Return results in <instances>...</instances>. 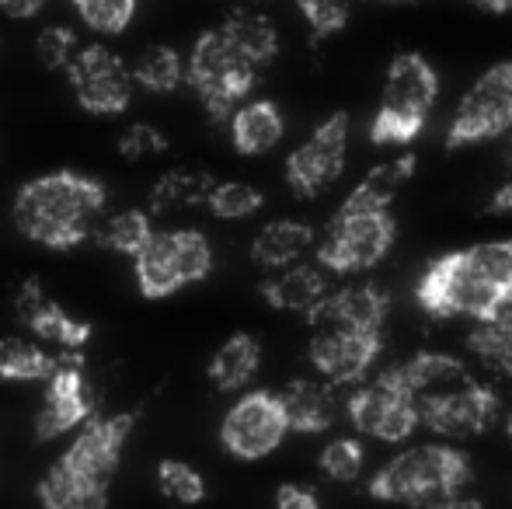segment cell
Wrapping results in <instances>:
<instances>
[{
	"label": "cell",
	"instance_id": "6da1fadb",
	"mask_svg": "<svg viewBox=\"0 0 512 509\" xmlns=\"http://www.w3.org/2000/svg\"><path fill=\"white\" fill-rule=\"evenodd\" d=\"M105 185L81 171H49L25 182L14 196L11 220L28 241L53 252H70L98 231Z\"/></svg>",
	"mask_w": 512,
	"mask_h": 509
},
{
	"label": "cell",
	"instance_id": "7a4b0ae2",
	"mask_svg": "<svg viewBox=\"0 0 512 509\" xmlns=\"http://www.w3.org/2000/svg\"><path fill=\"white\" fill-rule=\"evenodd\" d=\"M133 426V412L108 415V419L91 415L67 454L42 475L35 489L39 503L49 509H102Z\"/></svg>",
	"mask_w": 512,
	"mask_h": 509
},
{
	"label": "cell",
	"instance_id": "3957f363",
	"mask_svg": "<svg viewBox=\"0 0 512 509\" xmlns=\"http://www.w3.org/2000/svg\"><path fill=\"white\" fill-rule=\"evenodd\" d=\"M471 478V457L464 450L411 447L373 475L370 496L408 506H474L457 496Z\"/></svg>",
	"mask_w": 512,
	"mask_h": 509
},
{
	"label": "cell",
	"instance_id": "277c9868",
	"mask_svg": "<svg viewBox=\"0 0 512 509\" xmlns=\"http://www.w3.org/2000/svg\"><path fill=\"white\" fill-rule=\"evenodd\" d=\"M439 98V74L422 53H398L387 67L380 109L370 123L373 147H408L418 140Z\"/></svg>",
	"mask_w": 512,
	"mask_h": 509
},
{
	"label": "cell",
	"instance_id": "5b68a950",
	"mask_svg": "<svg viewBox=\"0 0 512 509\" xmlns=\"http://www.w3.org/2000/svg\"><path fill=\"white\" fill-rule=\"evenodd\" d=\"M258 63H251L223 28L203 32L189 56V84L213 123H230L244 98L255 91Z\"/></svg>",
	"mask_w": 512,
	"mask_h": 509
},
{
	"label": "cell",
	"instance_id": "8992f818",
	"mask_svg": "<svg viewBox=\"0 0 512 509\" xmlns=\"http://www.w3.org/2000/svg\"><path fill=\"white\" fill-rule=\"evenodd\" d=\"M499 290L502 286H495L464 248V252L439 255L436 262H429V269L422 272V279L415 286V297L436 318H453L457 314V318L485 321Z\"/></svg>",
	"mask_w": 512,
	"mask_h": 509
},
{
	"label": "cell",
	"instance_id": "52a82bcc",
	"mask_svg": "<svg viewBox=\"0 0 512 509\" xmlns=\"http://www.w3.org/2000/svg\"><path fill=\"white\" fill-rule=\"evenodd\" d=\"M136 283L147 300H161L178 293L182 286L199 283L213 269V248L203 231H164L147 241L133 258Z\"/></svg>",
	"mask_w": 512,
	"mask_h": 509
},
{
	"label": "cell",
	"instance_id": "ba28073f",
	"mask_svg": "<svg viewBox=\"0 0 512 509\" xmlns=\"http://www.w3.org/2000/svg\"><path fill=\"white\" fill-rule=\"evenodd\" d=\"M391 210H338L317 245V262L331 272H363L384 262L394 245Z\"/></svg>",
	"mask_w": 512,
	"mask_h": 509
},
{
	"label": "cell",
	"instance_id": "9c48e42d",
	"mask_svg": "<svg viewBox=\"0 0 512 509\" xmlns=\"http://www.w3.org/2000/svg\"><path fill=\"white\" fill-rule=\"evenodd\" d=\"M512 126V60H502L488 67L478 81L471 84L453 112L446 147L460 150L481 140H495Z\"/></svg>",
	"mask_w": 512,
	"mask_h": 509
},
{
	"label": "cell",
	"instance_id": "30bf717a",
	"mask_svg": "<svg viewBox=\"0 0 512 509\" xmlns=\"http://www.w3.org/2000/svg\"><path fill=\"white\" fill-rule=\"evenodd\" d=\"M352 426L359 433L373 436L384 443H401L415 433V426L422 422L418 412V398L408 391V384L401 381L398 367L384 370L373 384L359 387L345 405Z\"/></svg>",
	"mask_w": 512,
	"mask_h": 509
},
{
	"label": "cell",
	"instance_id": "8fae6325",
	"mask_svg": "<svg viewBox=\"0 0 512 509\" xmlns=\"http://www.w3.org/2000/svg\"><path fill=\"white\" fill-rule=\"evenodd\" d=\"M290 433V415L283 398L272 391H251L234 401L220 426V443L237 461H262Z\"/></svg>",
	"mask_w": 512,
	"mask_h": 509
},
{
	"label": "cell",
	"instance_id": "7c38bea8",
	"mask_svg": "<svg viewBox=\"0 0 512 509\" xmlns=\"http://www.w3.org/2000/svg\"><path fill=\"white\" fill-rule=\"evenodd\" d=\"M46 384V398H42L39 419H35V440L39 443L84 426L98 408L95 387L84 377V349H63Z\"/></svg>",
	"mask_w": 512,
	"mask_h": 509
},
{
	"label": "cell",
	"instance_id": "4fadbf2b",
	"mask_svg": "<svg viewBox=\"0 0 512 509\" xmlns=\"http://www.w3.org/2000/svg\"><path fill=\"white\" fill-rule=\"evenodd\" d=\"M345 157H349V116L335 112L310 133L307 143H300L286 157V182L293 196L317 199L342 178Z\"/></svg>",
	"mask_w": 512,
	"mask_h": 509
},
{
	"label": "cell",
	"instance_id": "5bb4252c",
	"mask_svg": "<svg viewBox=\"0 0 512 509\" xmlns=\"http://www.w3.org/2000/svg\"><path fill=\"white\" fill-rule=\"evenodd\" d=\"M77 105L95 116H119L133 102V70L105 46H84L67 67Z\"/></svg>",
	"mask_w": 512,
	"mask_h": 509
},
{
	"label": "cell",
	"instance_id": "9a60e30c",
	"mask_svg": "<svg viewBox=\"0 0 512 509\" xmlns=\"http://www.w3.org/2000/svg\"><path fill=\"white\" fill-rule=\"evenodd\" d=\"M418 412H422V422L432 433L450 436V440H467V436L488 433L499 422L502 405L492 387L467 381L460 387H450V391L418 398Z\"/></svg>",
	"mask_w": 512,
	"mask_h": 509
},
{
	"label": "cell",
	"instance_id": "2e32d148",
	"mask_svg": "<svg viewBox=\"0 0 512 509\" xmlns=\"http://www.w3.org/2000/svg\"><path fill=\"white\" fill-rule=\"evenodd\" d=\"M384 349V332H363V328H321L310 339V363L331 384H356L370 374Z\"/></svg>",
	"mask_w": 512,
	"mask_h": 509
},
{
	"label": "cell",
	"instance_id": "e0dca14e",
	"mask_svg": "<svg viewBox=\"0 0 512 509\" xmlns=\"http://www.w3.org/2000/svg\"><path fill=\"white\" fill-rule=\"evenodd\" d=\"M14 318L28 328L32 335H39L42 342H56L60 349H84L91 342L95 328L88 321H77L74 314H67L46 290L39 279H25L14 293Z\"/></svg>",
	"mask_w": 512,
	"mask_h": 509
},
{
	"label": "cell",
	"instance_id": "ac0fdd59",
	"mask_svg": "<svg viewBox=\"0 0 512 509\" xmlns=\"http://www.w3.org/2000/svg\"><path fill=\"white\" fill-rule=\"evenodd\" d=\"M391 297L384 286L363 283V286H342L328 290L321 304L307 311V321L317 328H363V332H384Z\"/></svg>",
	"mask_w": 512,
	"mask_h": 509
},
{
	"label": "cell",
	"instance_id": "d6986e66",
	"mask_svg": "<svg viewBox=\"0 0 512 509\" xmlns=\"http://www.w3.org/2000/svg\"><path fill=\"white\" fill-rule=\"evenodd\" d=\"M262 297H265V304H272L276 311L307 314L310 307L328 297V279H324V272L314 269V265L293 262V265H283L272 279H265Z\"/></svg>",
	"mask_w": 512,
	"mask_h": 509
},
{
	"label": "cell",
	"instance_id": "ffe728a7",
	"mask_svg": "<svg viewBox=\"0 0 512 509\" xmlns=\"http://www.w3.org/2000/svg\"><path fill=\"white\" fill-rule=\"evenodd\" d=\"M286 133L283 112H279L276 102L269 98H258V102H248L230 116V140H234L237 154L244 157H258L269 154Z\"/></svg>",
	"mask_w": 512,
	"mask_h": 509
},
{
	"label": "cell",
	"instance_id": "44dd1931",
	"mask_svg": "<svg viewBox=\"0 0 512 509\" xmlns=\"http://www.w3.org/2000/svg\"><path fill=\"white\" fill-rule=\"evenodd\" d=\"M283 408L290 415V429L297 433H324L335 419V384L324 381H293L279 391Z\"/></svg>",
	"mask_w": 512,
	"mask_h": 509
},
{
	"label": "cell",
	"instance_id": "7402d4cb",
	"mask_svg": "<svg viewBox=\"0 0 512 509\" xmlns=\"http://www.w3.org/2000/svg\"><path fill=\"white\" fill-rule=\"evenodd\" d=\"M314 248V227L304 220H272L258 231L251 258L265 269H283V265L300 262Z\"/></svg>",
	"mask_w": 512,
	"mask_h": 509
},
{
	"label": "cell",
	"instance_id": "603a6c76",
	"mask_svg": "<svg viewBox=\"0 0 512 509\" xmlns=\"http://www.w3.org/2000/svg\"><path fill=\"white\" fill-rule=\"evenodd\" d=\"M415 175V154H398L391 161L377 164L356 189L345 199V210H391V203L398 199V192L405 189V182Z\"/></svg>",
	"mask_w": 512,
	"mask_h": 509
},
{
	"label": "cell",
	"instance_id": "cb8c5ba5",
	"mask_svg": "<svg viewBox=\"0 0 512 509\" xmlns=\"http://www.w3.org/2000/svg\"><path fill=\"white\" fill-rule=\"evenodd\" d=\"M258 367H262V346L251 335H230L216 356L209 360V381L216 384V391H241L255 381Z\"/></svg>",
	"mask_w": 512,
	"mask_h": 509
},
{
	"label": "cell",
	"instance_id": "d4e9b609",
	"mask_svg": "<svg viewBox=\"0 0 512 509\" xmlns=\"http://www.w3.org/2000/svg\"><path fill=\"white\" fill-rule=\"evenodd\" d=\"M401 381L408 384V391L415 398H425V394H439V391H450V387H460L467 384V367L460 360L446 353H418L411 356L408 363L398 367Z\"/></svg>",
	"mask_w": 512,
	"mask_h": 509
},
{
	"label": "cell",
	"instance_id": "484cf974",
	"mask_svg": "<svg viewBox=\"0 0 512 509\" xmlns=\"http://www.w3.org/2000/svg\"><path fill=\"white\" fill-rule=\"evenodd\" d=\"M223 32H227V39L234 42L251 63H258V67H265V63H272L279 56V32L265 14L237 7V11H230L227 21H223Z\"/></svg>",
	"mask_w": 512,
	"mask_h": 509
},
{
	"label": "cell",
	"instance_id": "4316f807",
	"mask_svg": "<svg viewBox=\"0 0 512 509\" xmlns=\"http://www.w3.org/2000/svg\"><path fill=\"white\" fill-rule=\"evenodd\" d=\"M213 178L203 171H168L161 182L150 189V210L168 213V210H185V206H203L213 192Z\"/></svg>",
	"mask_w": 512,
	"mask_h": 509
},
{
	"label": "cell",
	"instance_id": "83f0119b",
	"mask_svg": "<svg viewBox=\"0 0 512 509\" xmlns=\"http://www.w3.org/2000/svg\"><path fill=\"white\" fill-rule=\"evenodd\" d=\"M56 356L28 339H0V381H49Z\"/></svg>",
	"mask_w": 512,
	"mask_h": 509
},
{
	"label": "cell",
	"instance_id": "f1b7e54d",
	"mask_svg": "<svg viewBox=\"0 0 512 509\" xmlns=\"http://www.w3.org/2000/svg\"><path fill=\"white\" fill-rule=\"evenodd\" d=\"M133 77L140 88L164 95V91H175L178 84L189 81V67H185V60L171 46H150L136 56Z\"/></svg>",
	"mask_w": 512,
	"mask_h": 509
},
{
	"label": "cell",
	"instance_id": "f546056e",
	"mask_svg": "<svg viewBox=\"0 0 512 509\" xmlns=\"http://www.w3.org/2000/svg\"><path fill=\"white\" fill-rule=\"evenodd\" d=\"M95 238L98 245L112 248V252L136 258L147 248V241L154 238V227H150V217L143 210H122L115 217H108L105 224H98Z\"/></svg>",
	"mask_w": 512,
	"mask_h": 509
},
{
	"label": "cell",
	"instance_id": "4dcf8cb0",
	"mask_svg": "<svg viewBox=\"0 0 512 509\" xmlns=\"http://www.w3.org/2000/svg\"><path fill=\"white\" fill-rule=\"evenodd\" d=\"M467 346H471V353L488 370H495V374L512 381V328H502L495 321H481V328H474Z\"/></svg>",
	"mask_w": 512,
	"mask_h": 509
},
{
	"label": "cell",
	"instance_id": "1f68e13d",
	"mask_svg": "<svg viewBox=\"0 0 512 509\" xmlns=\"http://www.w3.org/2000/svg\"><path fill=\"white\" fill-rule=\"evenodd\" d=\"M262 203H265V196L248 182H216L206 199L209 213L220 220H244L262 210Z\"/></svg>",
	"mask_w": 512,
	"mask_h": 509
},
{
	"label": "cell",
	"instance_id": "d6a6232c",
	"mask_svg": "<svg viewBox=\"0 0 512 509\" xmlns=\"http://www.w3.org/2000/svg\"><path fill=\"white\" fill-rule=\"evenodd\" d=\"M77 14L88 28L102 35H119L136 14V0H74Z\"/></svg>",
	"mask_w": 512,
	"mask_h": 509
},
{
	"label": "cell",
	"instance_id": "836d02e7",
	"mask_svg": "<svg viewBox=\"0 0 512 509\" xmlns=\"http://www.w3.org/2000/svg\"><path fill=\"white\" fill-rule=\"evenodd\" d=\"M157 485L168 499L175 503H203L206 499V482L196 468H189L185 461H161L157 468Z\"/></svg>",
	"mask_w": 512,
	"mask_h": 509
},
{
	"label": "cell",
	"instance_id": "e575fe53",
	"mask_svg": "<svg viewBox=\"0 0 512 509\" xmlns=\"http://www.w3.org/2000/svg\"><path fill=\"white\" fill-rule=\"evenodd\" d=\"M363 443L359 440H331L328 447L321 450V471L335 482H356L363 475Z\"/></svg>",
	"mask_w": 512,
	"mask_h": 509
},
{
	"label": "cell",
	"instance_id": "d590c367",
	"mask_svg": "<svg viewBox=\"0 0 512 509\" xmlns=\"http://www.w3.org/2000/svg\"><path fill=\"white\" fill-rule=\"evenodd\" d=\"M297 7L317 39H328L349 25V0H297Z\"/></svg>",
	"mask_w": 512,
	"mask_h": 509
},
{
	"label": "cell",
	"instance_id": "8d00e7d4",
	"mask_svg": "<svg viewBox=\"0 0 512 509\" xmlns=\"http://www.w3.org/2000/svg\"><path fill=\"white\" fill-rule=\"evenodd\" d=\"M35 53H39V60L46 63L49 70L70 67V60L77 56V35L70 32L67 25H49V28H42L39 39H35Z\"/></svg>",
	"mask_w": 512,
	"mask_h": 509
},
{
	"label": "cell",
	"instance_id": "74e56055",
	"mask_svg": "<svg viewBox=\"0 0 512 509\" xmlns=\"http://www.w3.org/2000/svg\"><path fill=\"white\" fill-rule=\"evenodd\" d=\"M467 255L474 258L481 272L492 279L495 286H512V241H485V245H471Z\"/></svg>",
	"mask_w": 512,
	"mask_h": 509
},
{
	"label": "cell",
	"instance_id": "f35d334b",
	"mask_svg": "<svg viewBox=\"0 0 512 509\" xmlns=\"http://www.w3.org/2000/svg\"><path fill=\"white\" fill-rule=\"evenodd\" d=\"M168 150V136L150 123H133L126 133L119 136V154L122 161H143V157H154Z\"/></svg>",
	"mask_w": 512,
	"mask_h": 509
},
{
	"label": "cell",
	"instance_id": "ab89813d",
	"mask_svg": "<svg viewBox=\"0 0 512 509\" xmlns=\"http://www.w3.org/2000/svg\"><path fill=\"white\" fill-rule=\"evenodd\" d=\"M276 503L283 509H317V496L304 485H283L276 492Z\"/></svg>",
	"mask_w": 512,
	"mask_h": 509
},
{
	"label": "cell",
	"instance_id": "60d3db41",
	"mask_svg": "<svg viewBox=\"0 0 512 509\" xmlns=\"http://www.w3.org/2000/svg\"><path fill=\"white\" fill-rule=\"evenodd\" d=\"M485 321H495V325H502V328H512V286H502Z\"/></svg>",
	"mask_w": 512,
	"mask_h": 509
},
{
	"label": "cell",
	"instance_id": "b9f144b4",
	"mask_svg": "<svg viewBox=\"0 0 512 509\" xmlns=\"http://www.w3.org/2000/svg\"><path fill=\"white\" fill-rule=\"evenodd\" d=\"M46 7V0H0V11L7 18H35Z\"/></svg>",
	"mask_w": 512,
	"mask_h": 509
},
{
	"label": "cell",
	"instance_id": "7bdbcfd3",
	"mask_svg": "<svg viewBox=\"0 0 512 509\" xmlns=\"http://www.w3.org/2000/svg\"><path fill=\"white\" fill-rule=\"evenodd\" d=\"M492 213H512V182H506L492 196Z\"/></svg>",
	"mask_w": 512,
	"mask_h": 509
},
{
	"label": "cell",
	"instance_id": "ee69618b",
	"mask_svg": "<svg viewBox=\"0 0 512 509\" xmlns=\"http://www.w3.org/2000/svg\"><path fill=\"white\" fill-rule=\"evenodd\" d=\"M474 7L481 11H492V14H509L512 11V0H471Z\"/></svg>",
	"mask_w": 512,
	"mask_h": 509
},
{
	"label": "cell",
	"instance_id": "f6af8a7d",
	"mask_svg": "<svg viewBox=\"0 0 512 509\" xmlns=\"http://www.w3.org/2000/svg\"><path fill=\"white\" fill-rule=\"evenodd\" d=\"M506 436H509V440H512V415H509V419H506Z\"/></svg>",
	"mask_w": 512,
	"mask_h": 509
},
{
	"label": "cell",
	"instance_id": "bcb514c9",
	"mask_svg": "<svg viewBox=\"0 0 512 509\" xmlns=\"http://www.w3.org/2000/svg\"><path fill=\"white\" fill-rule=\"evenodd\" d=\"M387 4H408V0H387Z\"/></svg>",
	"mask_w": 512,
	"mask_h": 509
}]
</instances>
